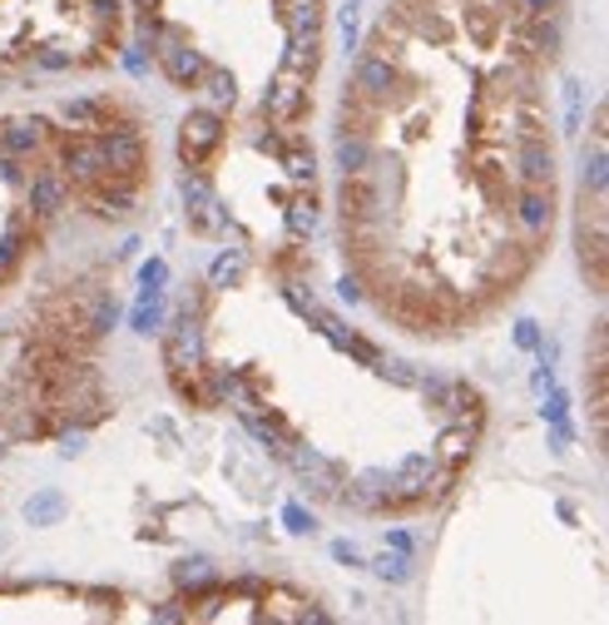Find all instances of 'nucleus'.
I'll return each instance as SVG.
<instances>
[{"mask_svg":"<svg viewBox=\"0 0 609 625\" xmlns=\"http://www.w3.org/2000/svg\"><path fill=\"white\" fill-rule=\"evenodd\" d=\"M95 144H99V164H105V179H119V184H144V164H150V144H144V130L140 119L129 115H109L105 125L95 130Z\"/></svg>","mask_w":609,"mask_h":625,"instance_id":"f257e3e1","label":"nucleus"},{"mask_svg":"<svg viewBox=\"0 0 609 625\" xmlns=\"http://www.w3.org/2000/svg\"><path fill=\"white\" fill-rule=\"evenodd\" d=\"M575 248H580V269H585L589 293H605V283H609V224H605V199L580 194Z\"/></svg>","mask_w":609,"mask_h":625,"instance_id":"f03ea898","label":"nucleus"},{"mask_svg":"<svg viewBox=\"0 0 609 625\" xmlns=\"http://www.w3.org/2000/svg\"><path fill=\"white\" fill-rule=\"evenodd\" d=\"M224 140H228V119L218 115L214 105H193L189 115L179 119V164L203 174L214 164V154L224 150Z\"/></svg>","mask_w":609,"mask_h":625,"instance_id":"7ed1b4c3","label":"nucleus"},{"mask_svg":"<svg viewBox=\"0 0 609 625\" xmlns=\"http://www.w3.org/2000/svg\"><path fill=\"white\" fill-rule=\"evenodd\" d=\"M505 214H511L515 234H521L525 244H546L550 228H556V214H560L556 184H515Z\"/></svg>","mask_w":609,"mask_h":625,"instance_id":"20e7f679","label":"nucleus"},{"mask_svg":"<svg viewBox=\"0 0 609 625\" xmlns=\"http://www.w3.org/2000/svg\"><path fill=\"white\" fill-rule=\"evenodd\" d=\"M50 140H55V169L75 184V189H89V184L105 174L95 134H85V130H55Z\"/></svg>","mask_w":609,"mask_h":625,"instance_id":"39448f33","label":"nucleus"},{"mask_svg":"<svg viewBox=\"0 0 609 625\" xmlns=\"http://www.w3.org/2000/svg\"><path fill=\"white\" fill-rule=\"evenodd\" d=\"M505 150H511V164H505L511 184H556V144H550V134H515V140H505Z\"/></svg>","mask_w":609,"mask_h":625,"instance_id":"423d86ee","label":"nucleus"},{"mask_svg":"<svg viewBox=\"0 0 609 625\" xmlns=\"http://www.w3.org/2000/svg\"><path fill=\"white\" fill-rule=\"evenodd\" d=\"M154 50H159L164 80H169V85H179V90H193L203 80V70H208V60H203V55L189 45V35L174 31V25H164V31H159Z\"/></svg>","mask_w":609,"mask_h":625,"instance_id":"0eeeda50","label":"nucleus"},{"mask_svg":"<svg viewBox=\"0 0 609 625\" xmlns=\"http://www.w3.org/2000/svg\"><path fill=\"white\" fill-rule=\"evenodd\" d=\"M308 109H312V80L292 75V70H278L263 95V115L273 119V125H298V119H308Z\"/></svg>","mask_w":609,"mask_h":625,"instance_id":"6e6552de","label":"nucleus"},{"mask_svg":"<svg viewBox=\"0 0 609 625\" xmlns=\"http://www.w3.org/2000/svg\"><path fill=\"white\" fill-rule=\"evenodd\" d=\"M164 367L169 373H189V367H203V323L199 312L183 308L174 318V328H164Z\"/></svg>","mask_w":609,"mask_h":625,"instance_id":"1a4fd4ad","label":"nucleus"},{"mask_svg":"<svg viewBox=\"0 0 609 625\" xmlns=\"http://www.w3.org/2000/svg\"><path fill=\"white\" fill-rule=\"evenodd\" d=\"M179 194H183V209H189L193 234H218V228L228 224V214H224V204H218L208 174L189 169V174H183V184H179Z\"/></svg>","mask_w":609,"mask_h":625,"instance_id":"9d476101","label":"nucleus"},{"mask_svg":"<svg viewBox=\"0 0 609 625\" xmlns=\"http://www.w3.org/2000/svg\"><path fill=\"white\" fill-rule=\"evenodd\" d=\"M337 209H343V224H372V219H386L382 189H377L372 174H343V184H337Z\"/></svg>","mask_w":609,"mask_h":625,"instance_id":"9b49d317","label":"nucleus"},{"mask_svg":"<svg viewBox=\"0 0 609 625\" xmlns=\"http://www.w3.org/2000/svg\"><path fill=\"white\" fill-rule=\"evenodd\" d=\"M396 70H402L396 60H386V55H377V50H362V55H357V66H353V80H347V90L386 109V99H392V85H396Z\"/></svg>","mask_w":609,"mask_h":625,"instance_id":"f8f14e48","label":"nucleus"},{"mask_svg":"<svg viewBox=\"0 0 609 625\" xmlns=\"http://www.w3.org/2000/svg\"><path fill=\"white\" fill-rule=\"evenodd\" d=\"M456 31L470 40V50H495L505 40V15L495 5H486V0H461Z\"/></svg>","mask_w":609,"mask_h":625,"instance_id":"ddd939ff","label":"nucleus"},{"mask_svg":"<svg viewBox=\"0 0 609 625\" xmlns=\"http://www.w3.org/2000/svg\"><path fill=\"white\" fill-rule=\"evenodd\" d=\"M75 199V184L64 179L60 169H35L25 179V204H31V219H55L60 209H70Z\"/></svg>","mask_w":609,"mask_h":625,"instance_id":"4468645a","label":"nucleus"},{"mask_svg":"<svg viewBox=\"0 0 609 625\" xmlns=\"http://www.w3.org/2000/svg\"><path fill=\"white\" fill-rule=\"evenodd\" d=\"M466 184L476 189V199H481L491 214H505V204H511V174H505V164L495 160V154H481V160L466 169Z\"/></svg>","mask_w":609,"mask_h":625,"instance_id":"2eb2a0df","label":"nucleus"},{"mask_svg":"<svg viewBox=\"0 0 609 625\" xmlns=\"http://www.w3.org/2000/svg\"><path fill=\"white\" fill-rule=\"evenodd\" d=\"M55 125L50 119H0V154H11V160H35V154L50 144Z\"/></svg>","mask_w":609,"mask_h":625,"instance_id":"dca6fc26","label":"nucleus"},{"mask_svg":"<svg viewBox=\"0 0 609 625\" xmlns=\"http://www.w3.org/2000/svg\"><path fill=\"white\" fill-rule=\"evenodd\" d=\"M80 303V318H85V333L89 338H109L119 328V318H124V308H119V298L109 288H99V283H89V288H70Z\"/></svg>","mask_w":609,"mask_h":625,"instance_id":"f3484780","label":"nucleus"},{"mask_svg":"<svg viewBox=\"0 0 609 625\" xmlns=\"http://www.w3.org/2000/svg\"><path fill=\"white\" fill-rule=\"evenodd\" d=\"M273 15L288 40H322V21H327L322 0H273Z\"/></svg>","mask_w":609,"mask_h":625,"instance_id":"a211bd4d","label":"nucleus"},{"mask_svg":"<svg viewBox=\"0 0 609 625\" xmlns=\"http://www.w3.org/2000/svg\"><path fill=\"white\" fill-rule=\"evenodd\" d=\"M406 31H411V40H417V45H431V50H451V45L461 40L456 11H451V5H441V0H431L427 11L406 25Z\"/></svg>","mask_w":609,"mask_h":625,"instance_id":"6ab92c4d","label":"nucleus"},{"mask_svg":"<svg viewBox=\"0 0 609 625\" xmlns=\"http://www.w3.org/2000/svg\"><path fill=\"white\" fill-rule=\"evenodd\" d=\"M85 194V204L95 209L99 219H129L134 214V199H140V184H119V179H105L99 174L89 189H80Z\"/></svg>","mask_w":609,"mask_h":625,"instance_id":"aec40b11","label":"nucleus"},{"mask_svg":"<svg viewBox=\"0 0 609 625\" xmlns=\"http://www.w3.org/2000/svg\"><path fill=\"white\" fill-rule=\"evenodd\" d=\"M347 486H353V492H337V502H347V507H357V511H382L386 496H392V472H386V467H367V472H357Z\"/></svg>","mask_w":609,"mask_h":625,"instance_id":"412c9836","label":"nucleus"},{"mask_svg":"<svg viewBox=\"0 0 609 625\" xmlns=\"http://www.w3.org/2000/svg\"><path fill=\"white\" fill-rule=\"evenodd\" d=\"M35 248V228L25 214H11L5 219V234H0V283L15 279V269H21V259Z\"/></svg>","mask_w":609,"mask_h":625,"instance_id":"4be33fe9","label":"nucleus"},{"mask_svg":"<svg viewBox=\"0 0 609 625\" xmlns=\"http://www.w3.org/2000/svg\"><path fill=\"white\" fill-rule=\"evenodd\" d=\"M441 412H446L451 422H466V427H476V432L486 427V398H481V388H476V382H461V378L451 382Z\"/></svg>","mask_w":609,"mask_h":625,"instance_id":"5701e85b","label":"nucleus"},{"mask_svg":"<svg viewBox=\"0 0 609 625\" xmlns=\"http://www.w3.org/2000/svg\"><path fill=\"white\" fill-rule=\"evenodd\" d=\"M129 328L140 338H159L169 328V298H164V288H140L134 312H129Z\"/></svg>","mask_w":609,"mask_h":625,"instance_id":"b1692460","label":"nucleus"},{"mask_svg":"<svg viewBox=\"0 0 609 625\" xmlns=\"http://www.w3.org/2000/svg\"><path fill=\"white\" fill-rule=\"evenodd\" d=\"M476 443H481V432H476V427H466V422H446V427H441V437H437V462L470 467Z\"/></svg>","mask_w":609,"mask_h":625,"instance_id":"393cba45","label":"nucleus"},{"mask_svg":"<svg viewBox=\"0 0 609 625\" xmlns=\"http://www.w3.org/2000/svg\"><path fill=\"white\" fill-rule=\"evenodd\" d=\"M332 160H337V169H343V174H372V160H377L372 134L337 130V144H332Z\"/></svg>","mask_w":609,"mask_h":625,"instance_id":"a878e982","label":"nucleus"},{"mask_svg":"<svg viewBox=\"0 0 609 625\" xmlns=\"http://www.w3.org/2000/svg\"><path fill=\"white\" fill-rule=\"evenodd\" d=\"M174 586H179V595L189 601V595H203L208 586H218V566L208 556H183V561H174Z\"/></svg>","mask_w":609,"mask_h":625,"instance_id":"bb28decb","label":"nucleus"},{"mask_svg":"<svg viewBox=\"0 0 609 625\" xmlns=\"http://www.w3.org/2000/svg\"><path fill=\"white\" fill-rule=\"evenodd\" d=\"M605 189H609V150H605V140H595L580 154V194L605 199Z\"/></svg>","mask_w":609,"mask_h":625,"instance_id":"cd10ccee","label":"nucleus"},{"mask_svg":"<svg viewBox=\"0 0 609 625\" xmlns=\"http://www.w3.org/2000/svg\"><path fill=\"white\" fill-rule=\"evenodd\" d=\"M382 115H386L382 105H372V99H362V95H353V90H347V95H343V115H337V130L372 134L377 125H382Z\"/></svg>","mask_w":609,"mask_h":625,"instance_id":"c85d7f7f","label":"nucleus"},{"mask_svg":"<svg viewBox=\"0 0 609 625\" xmlns=\"http://www.w3.org/2000/svg\"><path fill=\"white\" fill-rule=\"evenodd\" d=\"M411 45H417V40H411V31H406V25H396L392 15H386V21L367 35V50L386 55V60H396V66H406V50H411Z\"/></svg>","mask_w":609,"mask_h":625,"instance_id":"c756f323","label":"nucleus"},{"mask_svg":"<svg viewBox=\"0 0 609 625\" xmlns=\"http://www.w3.org/2000/svg\"><path fill=\"white\" fill-rule=\"evenodd\" d=\"M64 511H70V502H64V492H55V486H40V492L31 496L21 507V517L31 521V527H60Z\"/></svg>","mask_w":609,"mask_h":625,"instance_id":"7c9ffc66","label":"nucleus"},{"mask_svg":"<svg viewBox=\"0 0 609 625\" xmlns=\"http://www.w3.org/2000/svg\"><path fill=\"white\" fill-rule=\"evenodd\" d=\"M115 99H70V105L60 109V119L70 125V130H85V134H95L99 125H105L109 115H115Z\"/></svg>","mask_w":609,"mask_h":625,"instance_id":"2f4dec72","label":"nucleus"},{"mask_svg":"<svg viewBox=\"0 0 609 625\" xmlns=\"http://www.w3.org/2000/svg\"><path fill=\"white\" fill-rule=\"evenodd\" d=\"M199 85L208 90V105H214L218 115L238 105V80H234V70H224V66H208V70H203V80H199Z\"/></svg>","mask_w":609,"mask_h":625,"instance_id":"473e14b6","label":"nucleus"},{"mask_svg":"<svg viewBox=\"0 0 609 625\" xmlns=\"http://www.w3.org/2000/svg\"><path fill=\"white\" fill-rule=\"evenodd\" d=\"M318 66H322V40H288L278 70H292V75L318 80Z\"/></svg>","mask_w":609,"mask_h":625,"instance_id":"72a5a7b5","label":"nucleus"},{"mask_svg":"<svg viewBox=\"0 0 609 625\" xmlns=\"http://www.w3.org/2000/svg\"><path fill=\"white\" fill-rule=\"evenodd\" d=\"M278 160H283V169H288L298 184H312V179H318V154H312L308 140H288Z\"/></svg>","mask_w":609,"mask_h":625,"instance_id":"f704fd0d","label":"nucleus"},{"mask_svg":"<svg viewBox=\"0 0 609 625\" xmlns=\"http://www.w3.org/2000/svg\"><path fill=\"white\" fill-rule=\"evenodd\" d=\"M283 219H288V234L298 238V244H302V238H312V234H318V199H308V194L288 199V214H283Z\"/></svg>","mask_w":609,"mask_h":625,"instance_id":"c9c22d12","label":"nucleus"},{"mask_svg":"<svg viewBox=\"0 0 609 625\" xmlns=\"http://www.w3.org/2000/svg\"><path fill=\"white\" fill-rule=\"evenodd\" d=\"M372 571L382 576L386 586H406V581H411V551H396V546H386L382 556L372 561Z\"/></svg>","mask_w":609,"mask_h":625,"instance_id":"e433bc0d","label":"nucleus"},{"mask_svg":"<svg viewBox=\"0 0 609 625\" xmlns=\"http://www.w3.org/2000/svg\"><path fill=\"white\" fill-rule=\"evenodd\" d=\"M243 279V248H224L214 259V273H208V283L214 288H234V283Z\"/></svg>","mask_w":609,"mask_h":625,"instance_id":"4c0bfd02","label":"nucleus"},{"mask_svg":"<svg viewBox=\"0 0 609 625\" xmlns=\"http://www.w3.org/2000/svg\"><path fill=\"white\" fill-rule=\"evenodd\" d=\"M31 60H35V70H50V75H60V70H75V50L70 45H40V50H31Z\"/></svg>","mask_w":609,"mask_h":625,"instance_id":"58836bf2","label":"nucleus"},{"mask_svg":"<svg viewBox=\"0 0 609 625\" xmlns=\"http://www.w3.org/2000/svg\"><path fill=\"white\" fill-rule=\"evenodd\" d=\"M377 373H382L386 382H396V388H417V367L402 363V357H382V363H377Z\"/></svg>","mask_w":609,"mask_h":625,"instance_id":"ea45409f","label":"nucleus"},{"mask_svg":"<svg viewBox=\"0 0 609 625\" xmlns=\"http://www.w3.org/2000/svg\"><path fill=\"white\" fill-rule=\"evenodd\" d=\"M343 353H347V357H357V363H362V367H377V363H382V357H386L382 347L372 343V338H357V333L347 338V347H343Z\"/></svg>","mask_w":609,"mask_h":625,"instance_id":"a19ab883","label":"nucleus"},{"mask_svg":"<svg viewBox=\"0 0 609 625\" xmlns=\"http://www.w3.org/2000/svg\"><path fill=\"white\" fill-rule=\"evenodd\" d=\"M560 95H565V130L575 134L580 130V99H585V85H580V80H565Z\"/></svg>","mask_w":609,"mask_h":625,"instance_id":"79ce46f5","label":"nucleus"},{"mask_svg":"<svg viewBox=\"0 0 609 625\" xmlns=\"http://www.w3.org/2000/svg\"><path fill=\"white\" fill-rule=\"evenodd\" d=\"M150 621H159V625H183V621H189V611H183V595L150 605Z\"/></svg>","mask_w":609,"mask_h":625,"instance_id":"37998d69","label":"nucleus"},{"mask_svg":"<svg viewBox=\"0 0 609 625\" xmlns=\"http://www.w3.org/2000/svg\"><path fill=\"white\" fill-rule=\"evenodd\" d=\"M140 288H169V263H164V259H144L140 263Z\"/></svg>","mask_w":609,"mask_h":625,"instance_id":"c03bdc74","label":"nucleus"},{"mask_svg":"<svg viewBox=\"0 0 609 625\" xmlns=\"http://www.w3.org/2000/svg\"><path fill=\"white\" fill-rule=\"evenodd\" d=\"M417 388H421V398H427L431 408H441V402H446L451 378H437V373H427V378H421V373H417Z\"/></svg>","mask_w":609,"mask_h":625,"instance_id":"a18cd8bd","label":"nucleus"},{"mask_svg":"<svg viewBox=\"0 0 609 625\" xmlns=\"http://www.w3.org/2000/svg\"><path fill=\"white\" fill-rule=\"evenodd\" d=\"M337 298H343V303H362V298H367V283H362V273H353V269H347L343 279H337Z\"/></svg>","mask_w":609,"mask_h":625,"instance_id":"49530a36","label":"nucleus"},{"mask_svg":"<svg viewBox=\"0 0 609 625\" xmlns=\"http://www.w3.org/2000/svg\"><path fill=\"white\" fill-rule=\"evenodd\" d=\"M124 70L129 75H150V45H124Z\"/></svg>","mask_w":609,"mask_h":625,"instance_id":"de8ad7c7","label":"nucleus"},{"mask_svg":"<svg viewBox=\"0 0 609 625\" xmlns=\"http://www.w3.org/2000/svg\"><path fill=\"white\" fill-rule=\"evenodd\" d=\"M515 347H525V353L540 347V323L535 318H515Z\"/></svg>","mask_w":609,"mask_h":625,"instance_id":"09e8293b","label":"nucleus"},{"mask_svg":"<svg viewBox=\"0 0 609 625\" xmlns=\"http://www.w3.org/2000/svg\"><path fill=\"white\" fill-rule=\"evenodd\" d=\"M283 521H288V531H298V536H308V531H318V521H312L308 511L298 507V502H288V507H283Z\"/></svg>","mask_w":609,"mask_h":625,"instance_id":"8fccbe9b","label":"nucleus"},{"mask_svg":"<svg viewBox=\"0 0 609 625\" xmlns=\"http://www.w3.org/2000/svg\"><path fill=\"white\" fill-rule=\"evenodd\" d=\"M0 179L11 184V189H25V179H31V174H25V160H11V154H0Z\"/></svg>","mask_w":609,"mask_h":625,"instance_id":"3c124183","label":"nucleus"},{"mask_svg":"<svg viewBox=\"0 0 609 625\" xmlns=\"http://www.w3.org/2000/svg\"><path fill=\"white\" fill-rule=\"evenodd\" d=\"M332 556L343 561V566H362V551H357L353 541H332Z\"/></svg>","mask_w":609,"mask_h":625,"instance_id":"603ef678","label":"nucleus"},{"mask_svg":"<svg viewBox=\"0 0 609 625\" xmlns=\"http://www.w3.org/2000/svg\"><path fill=\"white\" fill-rule=\"evenodd\" d=\"M550 382H556V367H550V363H540V367H535V373H530V388H535V392H546Z\"/></svg>","mask_w":609,"mask_h":625,"instance_id":"864d4df0","label":"nucleus"},{"mask_svg":"<svg viewBox=\"0 0 609 625\" xmlns=\"http://www.w3.org/2000/svg\"><path fill=\"white\" fill-rule=\"evenodd\" d=\"M386 546H396V551H417V541L406 536L402 527H386Z\"/></svg>","mask_w":609,"mask_h":625,"instance_id":"5fc2aeb1","label":"nucleus"},{"mask_svg":"<svg viewBox=\"0 0 609 625\" xmlns=\"http://www.w3.org/2000/svg\"><path fill=\"white\" fill-rule=\"evenodd\" d=\"M283 144H288L283 134H258V150L263 154H283Z\"/></svg>","mask_w":609,"mask_h":625,"instance_id":"6e6d98bb","label":"nucleus"},{"mask_svg":"<svg viewBox=\"0 0 609 625\" xmlns=\"http://www.w3.org/2000/svg\"><path fill=\"white\" fill-rule=\"evenodd\" d=\"M150 432H159V437H164V443H179V437H174V422H150Z\"/></svg>","mask_w":609,"mask_h":625,"instance_id":"4d7b16f0","label":"nucleus"},{"mask_svg":"<svg viewBox=\"0 0 609 625\" xmlns=\"http://www.w3.org/2000/svg\"><path fill=\"white\" fill-rule=\"evenodd\" d=\"M134 11H159V0H134Z\"/></svg>","mask_w":609,"mask_h":625,"instance_id":"13d9d810","label":"nucleus"}]
</instances>
